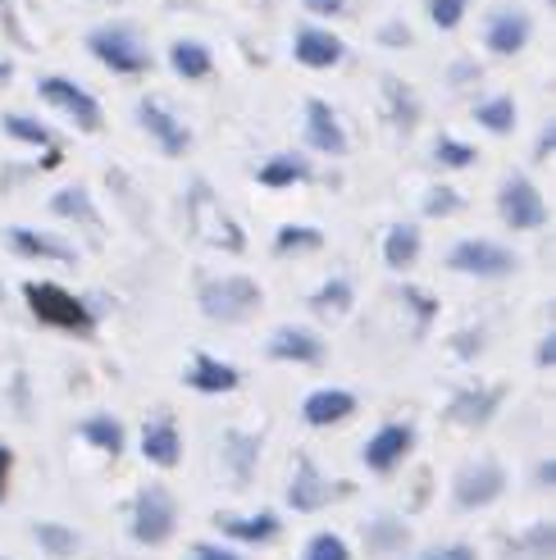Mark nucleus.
<instances>
[{
  "label": "nucleus",
  "mask_w": 556,
  "mask_h": 560,
  "mask_svg": "<svg viewBox=\"0 0 556 560\" xmlns=\"http://www.w3.org/2000/svg\"><path fill=\"white\" fill-rule=\"evenodd\" d=\"M27 311H33L42 324L50 328H65V332H92L96 328V311L82 296L65 292L60 283H27Z\"/></svg>",
  "instance_id": "1"
},
{
  "label": "nucleus",
  "mask_w": 556,
  "mask_h": 560,
  "mask_svg": "<svg viewBox=\"0 0 556 560\" xmlns=\"http://www.w3.org/2000/svg\"><path fill=\"white\" fill-rule=\"evenodd\" d=\"M197 301H201L206 319H215V324H242V319H252L260 311L265 296H260V288L246 273H229V278H210Z\"/></svg>",
  "instance_id": "2"
},
{
  "label": "nucleus",
  "mask_w": 556,
  "mask_h": 560,
  "mask_svg": "<svg viewBox=\"0 0 556 560\" xmlns=\"http://www.w3.org/2000/svg\"><path fill=\"white\" fill-rule=\"evenodd\" d=\"M88 50L96 55L105 69H115L124 78L151 69V50H147L142 37H137L132 23H105V27H96V33L88 37Z\"/></svg>",
  "instance_id": "3"
},
{
  "label": "nucleus",
  "mask_w": 556,
  "mask_h": 560,
  "mask_svg": "<svg viewBox=\"0 0 556 560\" xmlns=\"http://www.w3.org/2000/svg\"><path fill=\"white\" fill-rule=\"evenodd\" d=\"M178 528V506H174V492L164 483H147L132 501V538L142 547H160L170 542Z\"/></svg>",
  "instance_id": "4"
},
{
  "label": "nucleus",
  "mask_w": 556,
  "mask_h": 560,
  "mask_svg": "<svg viewBox=\"0 0 556 560\" xmlns=\"http://www.w3.org/2000/svg\"><path fill=\"white\" fill-rule=\"evenodd\" d=\"M497 214H502V223L511 233H534L547 223V201L524 174H511V178H502V187H497Z\"/></svg>",
  "instance_id": "5"
},
{
  "label": "nucleus",
  "mask_w": 556,
  "mask_h": 560,
  "mask_svg": "<svg viewBox=\"0 0 556 560\" xmlns=\"http://www.w3.org/2000/svg\"><path fill=\"white\" fill-rule=\"evenodd\" d=\"M187 214H192V229H197L206 242H215V246H224V250H246V237H242V229L224 214V206L215 201V191L206 187V183H192V196H187Z\"/></svg>",
  "instance_id": "6"
},
{
  "label": "nucleus",
  "mask_w": 556,
  "mask_h": 560,
  "mask_svg": "<svg viewBox=\"0 0 556 560\" xmlns=\"http://www.w3.org/2000/svg\"><path fill=\"white\" fill-rule=\"evenodd\" d=\"M502 492H507V469L497 465V460H488V456L461 465L456 479H452V501H456L461 511H484Z\"/></svg>",
  "instance_id": "7"
},
{
  "label": "nucleus",
  "mask_w": 556,
  "mask_h": 560,
  "mask_svg": "<svg viewBox=\"0 0 556 560\" xmlns=\"http://www.w3.org/2000/svg\"><path fill=\"white\" fill-rule=\"evenodd\" d=\"M448 269L470 273V278H507L520 269V260H516V250L497 246L488 237H465L448 250Z\"/></svg>",
  "instance_id": "8"
},
{
  "label": "nucleus",
  "mask_w": 556,
  "mask_h": 560,
  "mask_svg": "<svg viewBox=\"0 0 556 560\" xmlns=\"http://www.w3.org/2000/svg\"><path fill=\"white\" fill-rule=\"evenodd\" d=\"M37 96H42L46 105L60 109V115H69L82 132H96V128H101V105H96V96H92L88 88H78V82L50 73V78L37 82Z\"/></svg>",
  "instance_id": "9"
},
{
  "label": "nucleus",
  "mask_w": 556,
  "mask_h": 560,
  "mask_svg": "<svg viewBox=\"0 0 556 560\" xmlns=\"http://www.w3.org/2000/svg\"><path fill=\"white\" fill-rule=\"evenodd\" d=\"M137 119H142V128L151 132V142H155L164 155H187V147H192V128H187L164 101H155V96L137 101Z\"/></svg>",
  "instance_id": "10"
},
{
  "label": "nucleus",
  "mask_w": 556,
  "mask_h": 560,
  "mask_svg": "<svg viewBox=\"0 0 556 560\" xmlns=\"http://www.w3.org/2000/svg\"><path fill=\"white\" fill-rule=\"evenodd\" d=\"M343 488H347V483L324 479V474L315 469V460H311V456H301V460H297V474H292V488H288V501H292V511L311 515V511H324Z\"/></svg>",
  "instance_id": "11"
},
{
  "label": "nucleus",
  "mask_w": 556,
  "mask_h": 560,
  "mask_svg": "<svg viewBox=\"0 0 556 560\" xmlns=\"http://www.w3.org/2000/svg\"><path fill=\"white\" fill-rule=\"evenodd\" d=\"M534 37V19L524 10H497L488 14V27H484V46L493 55H520Z\"/></svg>",
  "instance_id": "12"
},
{
  "label": "nucleus",
  "mask_w": 556,
  "mask_h": 560,
  "mask_svg": "<svg viewBox=\"0 0 556 560\" xmlns=\"http://www.w3.org/2000/svg\"><path fill=\"white\" fill-rule=\"evenodd\" d=\"M5 242H10L14 256H23V260H55V265H73V260H78V250H73L65 237L23 229V223H14V229L5 233Z\"/></svg>",
  "instance_id": "13"
},
{
  "label": "nucleus",
  "mask_w": 556,
  "mask_h": 560,
  "mask_svg": "<svg viewBox=\"0 0 556 560\" xmlns=\"http://www.w3.org/2000/svg\"><path fill=\"white\" fill-rule=\"evenodd\" d=\"M305 142L324 155H347V132H343L338 115H333V105L320 96L305 101Z\"/></svg>",
  "instance_id": "14"
},
{
  "label": "nucleus",
  "mask_w": 556,
  "mask_h": 560,
  "mask_svg": "<svg viewBox=\"0 0 556 560\" xmlns=\"http://www.w3.org/2000/svg\"><path fill=\"white\" fill-rule=\"evenodd\" d=\"M415 446V429L410 424H383L370 442H366V465L374 469V474H387V469H397L402 460H406V452Z\"/></svg>",
  "instance_id": "15"
},
{
  "label": "nucleus",
  "mask_w": 556,
  "mask_h": 560,
  "mask_svg": "<svg viewBox=\"0 0 556 560\" xmlns=\"http://www.w3.org/2000/svg\"><path fill=\"white\" fill-rule=\"evenodd\" d=\"M269 355L274 360H292V365H320V360H324V338H320L315 328L283 324V328H274Z\"/></svg>",
  "instance_id": "16"
},
{
  "label": "nucleus",
  "mask_w": 556,
  "mask_h": 560,
  "mask_svg": "<svg viewBox=\"0 0 556 560\" xmlns=\"http://www.w3.org/2000/svg\"><path fill=\"white\" fill-rule=\"evenodd\" d=\"M497 406H502V387H465L448 401V419L461 429H479L497 415Z\"/></svg>",
  "instance_id": "17"
},
{
  "label": "nucleus",
  "mask_w": 556,
  "mask_h": 560,
  "mask_svg": "<svg viewBox=\"0 0 556 560\" xmlns=\"http://www.w3.org/2000/svg\"><path fill=\"white\" fill-rule=\"evenodd\" d=\"M292 55H297V65L305 69H333L343 60V42L328 33V27H297V37H292Z\"/></svg>",
  "instance_id": "18"
},
{
  "label": "nucleus",
  "mask_w": 556,
  "mask_h": 560,
  "mask_svg": "<svg viewBox=\"0 0 556 560\" xmlns=\"http://www.w3.org/2000/svg\"><path fill=\"white\" fill-rule=\"evenodd\" d=\"M347 415H356V397L347 387H320L301 401V419L311 429H328V424H343Z\"/></svg>",
  "instance_id": "19"
},
{
  "label": "nucleus",
  "mask_w": 556,
  "mask_h": 560,
  "mask_svg": "<svg viewBox=\"0 0 556 560\" xmlns=\"http://www.w3.org/2000/svg\"><path fill=\"white\" fill-rule=\"evenodd\" d=\"M142 456L160 469H174L178 456H183V438L174 429V419H151V424L142 429Z\"/></svg>",
  "instance_id": "20"
},
{
  "label": "nucleus",
  "mask_w": 556,
  "mask_h": 560,
  "mask_svg": "<svg viewBox=\"0 0 556 560\" xmlns=\"http://www.w3.org/2000/svg\"><path fill=\"white\" fill-rule=\"evenodd\" d=\"M215 528L233 542H269L278 534V515L260 511V515H215Z\"/></svg>",
  "instance_id": "21"
},
{
  "label": "nucleus",
  "mask_w": 556,
  "mask_h": 560,
  "mask_svg": "<svg viewBox=\"0 0 556 560\" xmlns=\"http://www.w3.org/2000/svg\"><path fill=\"white\" fill-rule=\"evenodd\" d=\"M187 387H197V392H233L238 387V370L224 365V360H215V355H197L187 365Z\"/></svg>",
  "instance_id": "22"
},
{
  "label": "nucleus",
  "mask_w": 556,
  "mask_h": 560,
  "mask_svg": "<svg viewBox=\"0 0 556 560\" xmlns=\"http://www.w3.org/2000/svg\"><path fill=\"white\" fill-rule=\"evenodd\" d=\"M383 260H387V269H410L420 260V229H415V223H393L383 237Z\"/></svg>",
  "instance_id": "23"
},
{
  "label": "nucleus",
  "mask_w": 556,
  "mask_h": 560,
  "mask_svg": "<svg viewBox=\"0 0 556 560\" xmlns=\"http://www.w3.org/2000/svg\"><path fill=\"white\" fill-rule=\"evenodd\" d=\"M170 69L178 73V78H187V82H201V78H210V69H215V60H210V50L201 46V42H174L170 46Z\"/></svg>",
  "instance_id": "24"
},
{
  "label": "nucleus",
  "mask_w": 556,
  "mask_h": 560,
  "mask_svg": "<svg viewBox=\"0 0 556 560\" xmlns=\"http://www.w3.org/2000/svg\"><path fill=\"white\" fill-rule=\"evenodd\" d=\"M256 178H260V187H274V191L278 187H297V183L311 178V164H305L301 155H274L256 170Z\"/></svg>",
  "instance_id": "25"
},
{
  "label": "nucleus",
  "mask_w": 556,
  "mask_h": 560,
  "mask_svg": "<svg viewBox=\"0 0 556 560\" xmlns=\"http://www.w3.org/2000/svg\"><path fill=\"white\" fill-rule=\"evenodd\" d=\"M78 433L88 438L96 452H105V456H119V452H124V424H119L115 415H88V419L78 424Z\"/></svg>",
  "instance_id": "26"
},
{
  "label": "nucleus",
  "mask_w": 556,
  "mask_h": 560,
  "mask_svg": "<svg viewBox=\"0 0 556 560\" xmlns=\"http://www.w3.org/2000/svg\"><path fill=\"white\" fill-rule=\"evenodd\" d=\"M256 456H260V438L256 433H224V460L233 465V479L238 483L252 479Z\"/></svg>",
  "instance_id": "27"
},
{
  "label": "nucleus",
  "mask_w": 556,
  "mask_h": 560,
  "mask_svg": "<svg viewBox=\"0 0 556 560\" xmlns=\"http://www.w3.org/2000/svg\"><path fill=\"white\" fill-rule=\"evenodd\" d=\"M556 551V534H552V524H530L520 538L507 542V556H520V560H552Z\"/></svg>",
  "instance_id": "28"
},
{
  "label": "nucleus",
  "mask_w": 556,
  "mask_h": 560,
  "mask_svg": "<svg viewBox=\"0 0 556 560\" xmlns=\"http://www.w3.org/2000/svg\"><path fill=\"white\" fill-rule=\"evenodd\" d=\"M50 210L60 214V219H82V223H101V214H96V206H92V196L82 191V187H60L50 196Z\"/></svg>",
  "instance_id": "29"
},
{
  "label": "nucleus",
  "mask_w": 556,
  "mask_h": 560,
  "mask_svg": "<svg viewBox=\"0 0 556 560\" xmlns=\"http://www.w3.org/2000/svg\"><path fill=\"white\" fill-rule=\"evenodd\" d=\"M406 524L402 520H374V524H366V547L374 551V556H393V551H402L406 547Z\"/></svg>",
  "instance_id": "30"
},
{
  "label": "nucleus",
  "mask_w": 556,
  "mask_h": 560,
  "mask_svg": "<svg viewBox=\"0 0 556 560\" xmlns=\"http://www.w3.org/2000/svg\"><path fill=\"white\" fill-rule=\"evenodd\" d=\"M324 246V233L320 229H305V223H283L274 237V250L278 256H301V250H320Z\"/></svg>",
  "instance_id": "31"
},
{
  "label": "nucleus",
  "mask_w": 556,
  "mask_h": 560,
  "mask_svg": "<svg viewBox=\"0 0 556 560\" xmlns=\"http://www.w3.org/2000/svg\"><path fill=\"white\" fill-rule=\"evenodd\" d=\"M475 124L488 132H511L516 128V101L511 96H488L475 105Z\"/></svg>",
  "instance_id": "32"
},
{
  "label": "nucleus",
  "mask_w": 556,
  "mask_h": 560,
  "mask_svg": "<svg viewBox=\"0 0 556 560\" xmlns=\"http://www.w3.org/2000/svg\"><path fill=\"white\" fill-rule=\"evenodd\" d=\"M0 128H5L14 142H23V147H42V151H50L55 147V132L42 124V119H27V115H5L0 119Z\"/></svg>",
  "instance_id": "33"
},
{
  "label": "nucleus",
  "mask_w": 556,
  "mask_h": 560,
  "mask_svg": "<svg viewBox=\"0 0 556 560\" xmlns=\"http://www.w3.org/2000/svg\"><path fill=\"white\" fill-rule=\"evenodd\" d=\"M33 538L42 542V551H50L55 560H65V556H73L78 551V534L69 524H55V520H42V524H33Z\"/></svg>",
  "instance_id": "34"
},
{
  "label": "nucleus",
  "mask_w": 556,
  "mask_h": 560,
  "mask_svg": "<svg viewBox=\"0 0 556 560\" xmlns=\"http://www.w3.org/2000/svg\"><path fill=\"white\" fill-rule=\"evenodd\" d=\"M351 283H347V278H328V283L311 296V311L315 315H347L351 311Z\"/></svg>",
  "instance_id": "35"
},
{
  "label": "nucleus",
  "mask_w": 556,
  "mask_h": 560,
  "mask_svg": "<svg viewBox=\"0 0 556 560\" xmlns=\"http://www.w3.org/2000/svg\"><path fill=\"white\" fill-rule=\"evenodd\" d=\"M383 96H387V105H393L397 128H415V119H420V105H415V92L406 88V82L383 78Z\"/></svg>",
  "instance_id": "36"
},
{
  "label": "nucleus",
  "mask_w": 556,
  "mask_h": 560,
  "mask_svg": "<svg viewBox=\"0 0 556 560\" xmlns=\"http://www.w3.org/2000/svg\"><path fill=\"white\" fill-rule=\"evenodd\" d=\"M433 160L442 164V170H470L479 155H475V147H465L461 137H438V142H433Z\"/></svg>",
  "instance_id": "37"
},
{
  "label": "nucleus",
  "mask_w": 556,
  "mask_h": 560,
  "mask_svg": "<svg viewBox=\"0 0 556 560\" xmlns=\"http://www.w3.org/2000/svg\"><path fill=\"white\" fill-rule=\"evenodd\" d=\"M301 560H351V547L338 534H315L311 542H305Z\"/></svg>",
  "instance_id": "38"
},
{
  "label": "nucleus",
  "mask_w": 556,
  "mask_h": 560,
  "mask_svg": "<svg viewBox=\"0 0 556 560\" xmlns=\"http://www.w3.org/2000/svg\"><path fill=\"white\" fill-rule=\"evenodd\" d=\"M456 210H461V191L456 187H429V196H425V214L429 219H448Z\"/></svg>",
  "instance_id": "39"
},
{
  "label": "nucleus",
  "mask_w": 556,
  "mask_h": 560,
  "mask_svg": "<svg viewBox=\"0 0 556 560\" xmlns=\"http://www.w3.org/2000/svg\"><path fill=\"white\" fill-rule=\"evenodd\" d=\"M465 5H470V0H429V19H433V27L452 33V27L465 19Z\"/></svg>",
  "instance_id": "40"
},
{
  "label": "nucleus",
  "mask_w": 556,
  "mask_h": 560,
  "mask_svg": "<svg viewBox=\"0 0 556 560\" xmlns=\"http://www.w3.org/2000/svg\"><path fill=\"white\" fill-rule=\"evenodd\" d=\"M402 301H406L410 311H415V319H420V328H425V324L438 315V301H433L425 288H410V283H406V288H402Z\"/></svg>",
  "instance_id": "41"
},
{
  "label": "nucleus",
  "mask_w": 556,
  "mask_h": 560,
  "mask_svg": "<svg viewBox=\"0 0 556 560\" xmlns=\"http://www.w3.org/2000/svg\"><path fill=\"white\" fill-rule=\"evenodd\" d=\"M0 27H5V37L14 42V46H33L27 42V33H23V19H19V10H14V0H0Z\"/></svg>",
  "instance_id": "42"
},
{
  "label": "nucleus",
  "mask_w": 556,
  "mask_h": 560,
  "mask_svg": "<svg viewBox=\"0 0 556 560\" xmlns=\"http://www.w3.org/2000/svg\"><path fill=\"white\" fill-rule=\"evenodd\" d=\"M420 560H479L475 547H465V542H452V547H429Z\"/></svg>",
  "instance_id": "43"
},
{
  "label": "nucleus",
  "mask_w": 556,
  "mask_h": 560,
  "mask_svg": "<svg viewBox=\"0 0 556 560\" xmlns=\"http://www.w3.org/2000/svg\"><path fill=\"white\" fill-rule=\"evenodd\" d=\"M192 560H242V556L229 551L224 542H197V547H192Z\"/></svg>",
  "instance_id": "44"
},
{
  "label": "nucleus",
  "mask_w": 556,
  "mask_h": 560,
  "mask_svg": "<svg viewBox=\"0 0 556 560\" xmlns=\"http://www.w3.org/2000/svg\"><path fill=\"white\" fill-rule=\"evenodd\" d=\"M311 14H320V19H333V14H343L347 10V0H301Z\"/></svg>",
  "instance_id": "45"
},
{
  "label": "nucleus",
  "mask_w": 556,
  "mask_h": 560,
  "mask_svg": "<svg viewBox=\"0 0 556 560\" xmlns=\"http://www.w3.org/2000/svg\"><path fill=\"white\" fill-rule=\"evenodd\" d=\"M10 469H14V452L0 442V501H5V492H10Z\"/></svg>",
  "instance_id": "46"
},
{
  "label": "nucleus",
  "mask_w": 556,
  "mask_h": 560,
  "mask_svg": "<svg viewBox=\"0 0 556 560\" xmlns=\"http://www.w3.org/2000/svg\"><path fill=\"white\" fill-rule=\"evenodd\" d=\"M534 483H538V488H556V460H538Z\"/></svg>",
  "instance_id": "47"
},
{
  "label": "nucleus",
  "mask_w": 556,
  "mask_h": 560,
  "mask_svg": "<svg viewBox=\"0 0 556 560\" xmlns=\"http://www.w3.org/2000/svg\"><path fill=\"white\" fill-rule=\"evenodd\" d=\"M552 151H556V124H547V128H543V137H538V147H534V155H538V160H547Z\"/></svg>",
  "instance_id": "48"
},
{
  "label": "nucleus",
  "mask_w": 556,
  "mask_h": 560,
  "mask_svg": "<svg viewBox=\"0 0 556 560\" xmlns=\"http://www.w3.org/2000/svg\"><path fill=\"white\" fill-rule=\"evenodd\" d=\"M538 365H543V370L556 365V332H547V338L538 342Z\"/></svg>",
  "instance_id": "49"
},
{
  "label": "nucleus",
  "mask_w": 556,
  "mask_h": 560,
  "mask_svg": "<svg viewBox=\"0 0 556 560\" xmlns=\"http://www.w3.org/2000/svg\"><path fill=\"white\" fill-rule=\"evenodd\" d=\"M383 42H393V46H402V42H410V27L402 33V27L393 23V27H383Z\"/></svg>",
  "instance_id": "50"
},
{
  "label": "nucleus",
  "mask_w": 556,
  "mask_h": 560,
  "mask_svg": "<svg viewBox=\"0 0 556 560\" xmlns=\"http://www.w3.org/2000/svg\"><path fill=\"white\" fill-rule=\"evenodd\" d=\"M456 82H465V78H475V65H456V73H452Z\"/></svg>",
  "instance_id": "51"
},
{
  "label": "nucleus",
  "mask_w": 556,
  "mask_h": 560,
  "mask_svg": "<svg viewBox=\"0 0 556 560\" xmlns=\"http://www.w3.org/2000/svg\"><path fill=\"white\" fill-rule=\"evenodd\" d=\"M10 73H14V69H10V60H0V82H10Z\"/></svg>",
  "instance_id": "52"
}]
</instances>
